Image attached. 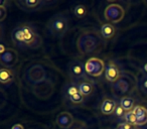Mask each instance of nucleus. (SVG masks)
<instances>
[{"label":"nucleus","instance_id":"nucleus-5","mask_svg":"<svg viewBox=\"0 0 147 129\" xmlns=\"http://www.w3.org/2000/svg\"><path fill=\"white\" fill-rule=\"evenodd\" d=\"M125 11L121 5L117 3H112L105 8L104 16L108 21L112 23H118L124 18Z\"/></svg>","mask_w":147,"mask_h":129},{"label":"nucleus","instance_id":"nucleus-17","mask_svg":"<svg viewBox=\"0 0 147 129\" xmlns=\"http://www.w3.org/2000/svg\"><path fill=\"white\" fill-rule=\"evenodd\" d=\"M119 104L123 107L126 112H129V111H132L133 109L135 108V100L132 98V97H129V96H124L120 99V102Z\"/></svg>","mask_w":147,"mask_h":129},{"label":"nucleus","instance_id":"nucleus-14","mask_svg":"<svg viewBox=\"0 0 147 129\" xmlns=\"http://www.w3.org/2000/svg\"><path fill=\"white\" fill-rule=\"evenodd\" d=\"M78 86L80 92L85 97H89L93 93V91H94V83L92 82V80L82 81V82L79 83Z\"/></svg>","mask_w":147,"mask_h":129},{"label":"nucleus","instance_id":"nucleus-7","mask_svg":"<svg viewBox=\"0 0 147 129\" xmlns=\"http://www.w3.org/2000/svg\"><path fill=\"white\" fill-rule=\"evenodd\" d=\"M17 59H18V55H17V51L13 49H7V51L5 53H1V57H0V61L1 63L5 68H11L14 65H16Z\"/></svg>","mask_w":147,"mask_h":129},{"label":"nucleus","instance_id":"nucleus-1","mask_svg":"<svg viewBox=\"0 0 147 129\" xmlns=\"http://www.w3.org/2000/svg\"><path fill=\"white\" fill-rule=\"evenodd\" d=\"M102 38L96 31H85L79 36L77 47L83 55L93 53L101 45Z\"/></svg>","mask_w":147,"mask_h":129},{"label":"nucleus","instance_id":"nucleus-13","mask_svg":"<svg viewBox=\"0 0 147 129\" xmlns=\"http://www.w3.org/2000/svg\"><path fill=\"white\" fill-rule=\"evenodd\" d=\"M11 38H12L14 45H18V47H24V36H23V31L20 26L15 27L11 32Z\"/></svg>","mask_w":147,"mask_h":129},{"label":"nucleus","instance_id":"nucleus-12","mask_svg":"<svg viewBox=\"0 0 147 129\" xmlns=\"http://www.w3.org/2000/svg\"><path fill=\"white\" fill-rule=\"evenodd\" d=\"M14 81V73L8 68H1L0 70V82L3 85H9Z\"/></svg>","mask_w":147,"mask_h":129},{"label":"nucleus","instance_id":"nucleus-8","mask_svg":"<svg viewBox=\"0 0 147 129\" xmlns=\"http://www.w3.org/2000/svg\"><path fill=\"white\" fill-rule=\"evenodd\" d=\"M105 78L108 82L116 83L121 78V73L119 71L118 67L115 65L113 61H109L106 65V70H105Z\"/></svg>","mask_w":147,"mask_h":129},{"label":"nucleus","instance_id":"nucleus-10","mask_svg":"<svg viewBox=\"0 0 147 129\" xmlns=\"http://www.w3.org/2000/svg\"><path fill=\"white\" fill-rule=\"evenodd\" d=\"M133 113L136 116V126H143L147 123V109L141 105H136L133 109Z\"/></svg>","mask_w":147,"mask_h":129},{"label":"nucleus","instance_id":"nucleus-16","mask_svg":"<svg viewBox=\"0 0 147 129\" xmlns=\"http://www.w3.org/2000/svg\"><path fill=\"white\" fill-rule=\"evenodd\" d=\"M18 5H23L22 9L25 10H35L39 6H41L42 4H45L43 1H37V0H24V1H19L17 3Z\"/></svg>","mask_w":147,"mask_h":129},{"label":"nucleus","instance_id":"nucleus-28","mask_svg":"<svg viewBox=\"0 0 147 129\" xmlns=\"http://www.w3.org/2000/svg\"><path fill=\"white\" fill-rule=\"evenodd\" d=\"M11 129H24V127H23L21 124H14L12 127H11Z\"/></svg>","mask_w":147,"mask_h":129},{"label":"nucleus","instance_id":"nucleus-19","mask_svg":"<svg viewBox=\"0 0 147 129\" xmlns=\"http://www.w3.org/2000/svg\"><path fill=\"white\" fill-rule=\"evenodd\" d=\"M87 12H88V9L85 5L83 4H79L77 6H75L74 8V14L77 18H84L87 15Z\"/></svg>","mask_w":147,"mask_h":129},{"label":"nucleus","instance_id":"nucleus-26","mask_svg":"<svg viewBox=\"0 0 147 129\" xmlns=\"http://www.w3.org/2000/svg\"><path fill=\"white\" fill-rule=\"evenodd\" d=\"M118 127H120V128L122 129H133V126L131 124H129V123L127 122H122L120 123V124L118 125Z\"/></svg>","mask_w":147,"mask_h":129},{"label":"nucleus","instance_id":"nucleus-21","mask_svg":"<svg viewBox=\"0 0 147 129\" xmlns=\"http://www.w3.org/2000/svg\"><path fill=\"white\" fill-rule=\"evenodd\" d=\"M67 99L69 100V102L73 103V104H75V105H82L83 103L85 102L86 97H85L81 92H79V93H77V94L73 95V96H71Z\"/></svg>","mask_w":147,"mask_h":129},{"label":"nucleus","instance_id":"nucleus-9","mask_svg":"<svg viewBox=\"0 0 147 129\" xmlns=\"http://www.w3.org/2000/svg\"><path fill=\"white\" fill-rule=\"evenodd\" d=\"M57 126L63 129H69L74 124V117L69 112H61L57 116L55 119Z\"/></svg>","mask_w":147,"mask_h":129},{"label":"nucleus","instance_id":"nucleus-20","mask_svg":"<svg viewBox=\"0 0 147 129\" xmlns=\"http://www.w3.org/2000/svg\"><path fill=\"white\" fill-rule=\"evenodd\" d=\"M80 92L79 90V86L76 84V83H71L69 85H67V88H65V94L67 96V98H69L71 96L73 95L77 94V93Z\"/></svg>","mask_w":147,"mask_h":129},{"label":"nucleus","instance_id":"nucleus-22","mask_svg":"<svg viewBox=\"0 0 147 129\" xmlns=\"http://www.w3.org/2000/svg\"><path fill=\"white\" fill-rule=\"evenodd\" d=\"M123 119H124L125 122L129 123V124H131L132 126H136V116H135V114L133 113V111H129V112L125 113Z\"/></svg>","mask_w":147,"mask_h":129},{"label":"nucleus","instance_id":"nucleus-29","mask_svg":"<svg viewBox=\"0 0 147 129\" xmlns=\"http://www.w3.org/2000/svg\"><path fill=\"white\" fill-rule=\"evenodd\" d=\"M142 70H143V72H145L147 74V63H144L143 65V68H142Z\"/></svg>","mask_w":147,"mask_h":129},{"label":"nucleus","instance_id":"nucleus-30","mask_svg":"<svg viewBox=\"0 0 147 129\" xmlns=\"http://www.w3.org/2000/svg\"><path fill=\"white\" fill-rule=\"evenodd\" d=\"M116 129H122V128H120V127H117V128Z\"/></svg>","mask_w":147,"mask_h":129},{"label":"nucleus","instance_id":"nucleus-11","mask_svg":"<svg viewBox=\"0 0 147 129\" xmlns=\"http://www.w3.org/2000/svg\"><path fill=\"white\" fill-rule=\"evenodd\" d=\"M117 105H118V103L115 100H113V99H110V98L104 99L102 104H101V112L104 115L114 114Z\"/></svg>","mask_w":147,"mask_h":129},{"label":"nucleus","instance_id":"nucleus-2","mask_svg":"<svg viewBox=\"0 0 147 129\" xmlns=\"http://www.w3.org/2000/svg\"><path fill=\"white\" fill-rule=\"evenodd\" d=\"M47 29L53 36L61 37L69 29V20L63 13L55 14L47 23Z\"/></svg>","mask_w":147,"mask_h":129},{"label":"nucleus","instance_id":"nucleus-6","mask_svg":"<svg viewBox=\"0 0 147 129\" xmlns=\"http://www.w3.org/2000/svg\"><path fill=\"white\" fill-rule=\"evenodd\" d=\"M24 36V47H37L41 45V37L34 31V29L27 24L21 25Z\"/></svg>","mask_w":147,"mask_h":129},{"label":"nucleus","instance_id":"nucleus-23","mask_svg":"<svg viewBox=\"0 0 147 129\" xmlns=\"http://www.w3.org/2000/svg\"><path fill=\"white\" fill-rule=\"evenodd\" d=\"M139 88L144 94H147V75L141 77L139 80Z\"/></svg>","mask_w":147,"mask_h":129},{"label":"nucleus","instance_id":"nucleus-3","mask_svg":"<svg viewBox=\"0 0 147 129\" xmlns=\"http://www.w3.org/2000/svg\"><path fill=\"white\" fill-rule=\"evenodd\" d=\"M67 73H69L71 80H73L74 82H79L81 80H90L87 77L88 75H87L86 70H85V63H83L81 61H73L71 63H69Z\"/></svg>","mask_w":147,"mask_h":129},{"label":"nucleus","instance_id":"nucleus-27","mask_svg":"<svg viewBox=\"0 0 147 129\" xmlns=\"http://www.w3.org/2000/svg\"><path fill=\"white\" fill-rule=\"evenodd\" d=\"M7 49H8V47H6V45H5L3 43H0V53H5V51H7Z\"/></svg>","mask_w":147,"mask_h":129},{"label":"nucleus","instance_id":"nucleus-18","mask_svg":"<svg viewBox=\"0 0 147 129\" xmlns=\"http://www.w3.org/2000/svg\"><path fill=\"white\" fill-rule=\"evenodd\" d=\"M114 88L120 93H125L130 88V83L128 82L127 79L120 78L116 83H114Z\"/></svg>","mask_w":147,"mask_h":129},{"label":"nucleus","instance_id":"nucleus-24","mask_svg":"<svg viewBox=\"0 0 147 129\" xmlns=\"http://www.w3.org/2000/svg\"><path fill=\"white\" fill-rule=\"evenodd\" d=\"M125 113H126V111L123 109V107L121 106L120 104L117 105L116 109H115L114 114L116 115L117 117H119V118H123V117H124V115H125Z\"/></svg>","mask_w":147,"mask_h":129},{"label":"nucleus","instance_id":"nucleus-15","mask_svg":"<svg viewBox=\"0 0 147 129\" xmlns=\"http://www.w3.org/2000/svg\"><path fill=\"white\" fill-rule=\"evenodd\" d=\"M116 29L112 23H104L100 28V33L104 38H111L115 35Z\"/></svg>","mask_w":147,"mask_h":129},{"label":"nucleus","instance_id":"nucleus-4","mask_svg":"<svg viewBox=\"0 0 147 129\" xmlns=\"http://www.w3.org/2000/svg\"><path fill=\"white\" fill-rule=\"evenodd\" d=\"M85 70L88 76L100 77L106 70L105 63L99 57H90L85 63Z\"/></svg>","mask_w":147,"mask_h":129},{"label":"nucleus","instance_id":"nucleus-25","mask_svg":"<svg viewBox=\"0 0 147 129\" xmlns=\"http://www.w3.org/2000/svg\"><path fill=\"white\" fill-rule=\"evenodd\" d=\"M6 13H7L6 7H1V6H0V21L4 20V18L6 17Z\"/></svg>","mask_w":147,"mask_h":129}]
</instances>
